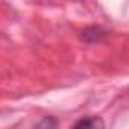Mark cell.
I'll list each match as a JSON object with an SVG mask.
<instances>
[{"mask_svg": "<svg viewBox=\"0 0 129 129\" xmlns=\"http://www.w3.org/2000/svg\"><path fill=\"white\" fill-rule=\"evenodd\" d=\"M108 37V30L100 26H88L79 32V38L85 44H99Z\"/></svg>", "mask_w": 129, "mask_h": 129, "instance_id": "obj_1", "label": "cell"}, {"mask_svg": "<svg viewBox=\"0 0 129 129\" xmlns=\"http://www.w3.org/2000/svg\"><path fill=\"white\" fill-rule=\"evenodd\" d=\"M73 126H75V127H85V129H97V127H103L105 123H103L99 117L90 115V117H82V118L78 120Z\"/></svg>", "mask_w": 129, "mask_h": 129, "instance_id": "obj_2", "label": "cell"}, {"mask_svg": "<svg viewBox=\"0 0 129 129\" xmlns=\"http://www.w3.org/2000/svg\"><path fill=\"white\" fill-rule=\"evenodd\" d=\"M37 127H56L58 126V121L53 118V117H44L41 121H38L37 124H35Z\"/></svg>", "mask_w": 129, "mask_h": 129, "instance_id": "obj_3", "label": "cell"}]
</instances>
